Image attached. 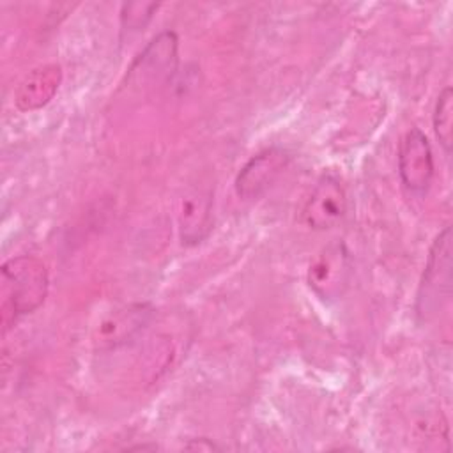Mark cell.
I'll use <instances>...</instances> for the list:
<instances>
[{
	"label": "cell",
	"instance_id": "cell-1",
	"mask_svg": "<svg viewBox=\"0 0 453 453\" xmlns=\"http://www.w3.org/2000/svg\"><path fill=\"white\" fill-rule=\"evenodd\" d=\"M2 326L4 333L18 319L34 313L46 299L50 274L46 264L34 255L9 258L2 265Z\"/></svg>",
	"mask_w": 453,
	"mask_h": 453
},
{
	"label": "cell",
	"instance_id": "cell-2",
	"mask_svg": "<svg viewBox=\"0 0 453 453\" xmlns=\"http://www.w3.org/2000/svg\"><path fill=\"white\" fill-rule=\"evenodd\" d=\"M451 290V226H446L432 242L428 260L421 276L416 311L423 320H430L444 303Z\"/></svg>",
	"mask_w": 453,
	"mask_h": 453
},
{
	"label": "cell",
	"instance_id": "cell-3",
	"mask_svg": "<svg viewBox=\"0 0 453 453\" xmlns=\"http://www.w3.org/2000/svg\"><path fill=\"white\" fill-rule=\"evenodd\" d=\"M352 274L350 251L343 241L324 246L308 267V285L322 301H336L349 287Z\"/></svg>",
	"mask_w": 453,
	"mask_h": 453
},
{
	"label": "cell",
	"instance_id": "cell-4",
	"mask_svg": "<svg viewBox=\"0 0 453 453\" xmlns=\"http://www.w3.org/2000/svg\"><path fill=\"white\" fill-rule=\"evenodd\" d=\"M177 48L175 32L157 34L127 69V80L134 85H157L168 80L177 69Z\"/></svg>",
	"mask_w": 453,
	"mask_h": 453
},
{
	"label": "cell",
	"instance_id": "cell-5",
	"mask_svg": "<svg viewBox=\"0 0 453 453\" xmlns=\"http://www.w3.org/2000/svg\"><path fill=\"white\" fill-rule=\"evenodd\" d=\"M434 154L426 134L411 127L398 147V173L403 186L412 193H425L434 179Z\"/></svg>",
	"mask_w": 453,
	"mask_h": 453
},
{
	"label": "cell",
	"instance_id": "cell-6",
	"mask_svg": "<svg viewBox=\"0 0 453 453\" xmlns=\"http://www.w3.org/2000/svg\"><path fill=\"white\" fill-rule=\"evenodd\" d=\"M347 212V193L342 180L333 173H324L311 189L301 219L313 230L334 226Z\"/></svg>",
	"mask_w": 453,
	"mask_h": 453
},
{
	"label": "cell",
	"instance_id": "cell-7",
	"mask_svg": "<svg viewBox=\"0 0 453 453\" xmlns=\"http://www.w3.org/2000/svg\"><path fill=\"white\" fill-rule=\"evenodd\" d=\"M150 303H131L108 313L94 333V345L99 350L117 349L142 333L154 317Z\"/></svg>",
	"mask_w": 453,
	"mask_h": 453
},
{
	"label": "cell",
	"instance_id": "cell-8",
	"mask_svg": "<svg viewBox=\"0 0 453 453\" xmlns=\"http://www.w3.org/2000/svg\"><path fill=\"white\" fill-rule=\"evenodd\" d=\"M290 163V154L281 147H269L251 156L235 177V191L244 200L264 195Z\"/></svg>",
	"mask_w": 453,
	"mask_h": 453
},
{
	"label": "cell",
	"instance_id": "cell-9",
	"mask_svg": "<svg viewBox=\"0 0 453 453\" xmlns=\"http://www.w3.org/2000/svg\"><path fill=\"white\" fill-rule=\"evenodd\" d=\"M212 226V193L209 189H195L180 200L179 235L182 244L196 246L211 232Z\"/></svg>",
	"mask_w": 453,
	"mask_h": 453
},
{
	"label": "cell",
	"instance_id": "cell-10",
	"mask_svg": "<svg viewBox=\"0 0 453 453\" xmlns=\"http://www.w3.org/2000/svg\"><path fill=\"white\" fill-rule=\"evenodd\" d=\"M62 83V69L57 64H46L32 69L18 85L14 94L16 108L34 111L46 106Z\"/></svg>",
	"mask_w": 453,
	"mask_h": 453
},
{
	"label": "cell",
	"instance_id": "cell-11",
	"mask_svg": "<svg viewBox=\"0 0 453 453\" xmlns=\"http://www.w3.org/2000/svg\"><path fill=\"white\" fill-rule=\"evenodd\" d=\"M434 131L444 152L449 154L453 143V92L449 87H446L435 101Z\"/></svg>",
	"mask_w": 453,
	"mask_h": 453
},
{
	"label": "cell",
	"instance_id": "cell-12",
	"mask_svg": "<svg viewBox=\"0 0 453 453\" xmlns=\"http://www.w3.org/2000/svg\"><path fill=\"white\" fill-rule=\"evenodd\" d=\"M159 4H124L122 5V30L127 32H138L147 27V23L152 19L154 12L157 11Z\"/></svg>",
	"mask_w": 453,
	"mask_h": 453
},
{
	"label": "cell",
	"instance_id": "cell-13",
	"mask_svg": "<svg viewBox=\"0 0 453 453\" xmlns=\"http://www.w3.org/2000/svg\"><path fill=\"white\" fill-rule=\"evenodd\" d=\"M184 448H186V449H202V451H212V449H216V444H214V442H211L209 439H203V437H200V439H191V442L184 444Z\"/></svg>",
	"mask_w": 453,
	"mask_h": 453
}]
</instances>
